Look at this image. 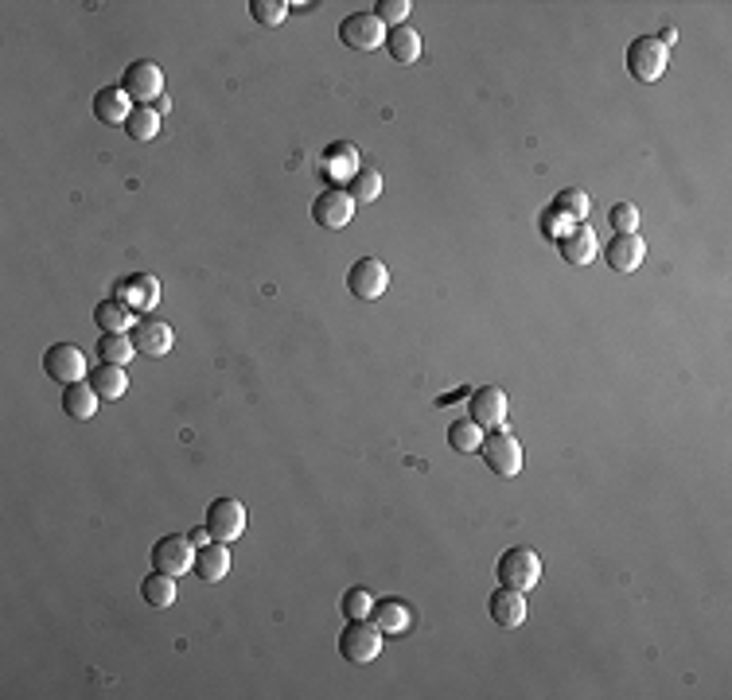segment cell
Masks as SVG:
<instances>
[{
    "mask_svg": "<svg viewBox=\"0 0 732 700\" xmlns=\"http://www.w3.org/2000/svg\"><path fill=\"white\" fill-rule=\"evenodd\" d=\"M374 627L382 630V634H405L409 623H413V611L405 607L402 599L394 595V599H374Z\"/></svg>",
    "mask_w": 732,
    "mask_h": 700,
    "instance_id": "obj_21",
    "label": "cell"
},
{
    "mask_svg": "<svg viewBox=\"0 0 732 700\" xmlns=\"http://www.w3.org/2000/svg\"><path fill=\"white\" fill-rule=\"evenodd\" d=\"M468 417L476 420L483 432H495L507 424V393L499 385H479L468 401Z\"/></svg>",
    "mask_w": 732,
    "mask_h": 700,
    "instance_id": "obj_9",
    "label": "cell"
},
{
    "mask_svg": "<svg viewBox=\"0 0 732 700\" xmlns=\"http://www.w3.org/2000/svg\"><path fill=\"white\" fill-rule=\"evenodd\" d=\"M117 300H125L133 312H148V308H156L160 304V280L148 277V273H133V277H125L117 284V292H113Z\"/></svg>",
    "mask_w": 732,
    "mask_h": 700,
    "instance_id": "obj_14",
    "label": "cell"
},
{
    "mask_svg": "<svg viewBox=\"0 0 732 700\" xmlns=\"http://www.w3.org/2000/svg\"><path fill=\"white\" fill-rule=\"evenodd\" d=\"M409 8H413L409 0H378V4H374V16H378V24L390 32V28H402Z\"/></svg>",
    "mask_w": 732,
    "mask_h": 700,
    "instance_id": "obj_33",
    "label": "cell"
},
{
    "mask_svg": "<svg viewBox=\"0 0 732 700\" xmlns=\"http://www.w3.org/2000/svg\"><path fill=\"white\" fill-rule=\"evenodd\" d=\"M347 195H351L355 203H374V199L382 195V175L374 172V168H359V172L351 175Z\"/></svg>",
    "mask_w": 732,
    "mask_h": 700,
    "instance_id": "obj_31",
    "label": "cell"
},
{
    "mask_svg": "<svg viewBox=\"0 0 732 700\" xmlns=\"http://www.w3.org/2000/svg\"><path fill=\"white\" fill-rule=\"evenodd\" d=\"M448 444H452L456 452H479V444H483V428H479L472 417L452 420V428H448Z\"/></svg>",
    "mask_w": 732,
    "mask_h": 700,
    "instance_id": "obj_29",
    "label": "cell"
},
{
    "mask_svg": "<svg viewBox=\"0 0 732 700\" xmlns=\"http://www.w3.org/2000/svg\"><path fill=\"white\" fill-rule=\"evenodd\" d=\"M569 226H577V222H569L557 207H546V214H542V234H546L549 242H557L561 234H569Z\"/></svg>",
    "mask_w": 732,
    "mask_h": 700,
    "instance_id": "obj_36",
    "label": "cell"
},
{
    "mask_svg": "<svg viewBox=\"0 0 732 700\" xmlns=\"http://www.w3.org/2000/svg\"><path fill=\"white\" fill-rule=\"evenodd\" d=\"M187 537H191V545L199 549V545H207V541H211V529H195V533H187Z\"/></svg>",
    "mask_w": 732,
    "mask_h": 700,
    "instance_id": "obj_38",
    "label": "cell"
},
{
    "mask_svg": "<svg viewBox=\"0 0 732 700\" xmlns=\"http://www.w3.org/2000/svg\"><path fill=\"white\" fill-rule=\"evenodd\" d=\"M553 207L561 210L569 222H588V210H592V199H588V191L581 187H565L557 199H553Z\"/></svg>",
    "mask_w": 732,
    "mask_h": 700,
    "instance_id": "obj_28",
    "label": "cell"
},
{
    "mask_svg": "<svg viewBox=\"0 0 732 700\" xmlns=\"http://www.w3.org/2000/svg\"><path fill=\"white\" fill-rule=\"evenodd\" d=\"M129 335H133V343H137V354H152V358L168 354L172 343H176V331H172L164 319H137V327H133Z\"/></svg>",
    "mask_w": 732,
    "mask_h": 700,
    "instance_id": "obj_15",
    "label": "cell"
},
{
    "mask_svg": "<svg viewBox=\"0 0 732 700\" xmlns=\"http://www.w3.org/2000/svg\"><path fill=\"white\" fill-rule=\"evenodd\" d=\"M94 323L102 327V335H125V331H133L137 327V312L125 304V300H102L98 308H94Z\"/></svg>",
    "mask_w": 732,
    "mask_h": 700,
    "instance_id": "obj_20",
    "label": "cell"
},
{
    "mask_svg": "<svg viewBox=\"0 0 732 700\" xmlns=\"http://www.w3.org/2000/svg\"><path fill=\"white\" fill-rule=\"evenodd\" d=\"M370 611H374V592L370 588H351L343 595V615L347 619H370Z\"/></svg>",
    "mask_w": 732,
    "mask_h": 700,
    "instance_id": "obj_34",
    "label": "cell"
},
{
    "mask_svg": "<svg viewBox=\"0 0 732 700\" xmlns=\"http://www.w3.org/2000/svg\"><path fill=\"white\" fill-rule=\"evenodd\" d=\"M647 261V242L639 234H616L608 245V265L616 273H635L639 265Z\"/></svg>",
    "mask_w": 732,
    "mask_h": 700,
    "instance_id": "obj_18",
    "label": "cell"
},
{
    "mask_svg": "<svg viewBox=\"0 0 732 700\" xmlns=\"http://www.w3.org/2000/svg\"><path fill=\"white\" fill-rule=\"evenodd\" d=\"M250 16H254L261 28H277V24H285L289 4L285 0H250Z\"/></svg>",
    "mask_w": 732,
    "mask_h": 700,
    "instance_id": "obj_32",
    "label": "cell"
},
{
    "mask_svg": "<svg viewBox=\"0 0 732 700\" xmlns=\"http://www.w3.org/2000/svg\"><path fill=\"white\" fill-rule=\"evenodd\" d=\"M487 615L491 623L503 630H518L526 623V592H514V588H495L487 599Z\"/></svg>",
    "mask_w": 732,
    "mask_h": 700,
    "instance_id": "obj_13",
    "label": "cell"
},
{
    "mask_svg": "<svg viewBox=\"0 0 732 700\" xmlns=\"http://www.w3.org/2000/svg\"><path fill=\"white\" fill-rule=\"evenodd\" d=\"M43 370H47V378L63 385L82 382L86 378V354L74 343H55V347L43 350Z\"/></svg>",
    "mask_w": 732,
    "mask_h": 700,
    "instance_id": "obj_10",
    "label": "cell"
},
{
    "mask_svg": "<svg viewBox=\"0 0 732 700\" xmlns=\"http://www.w3.org/2000/svg\"><path fill=\"white\" fill-rule=\"evenodd\" d=\"M125 133L133 140H152L160 133V113H156L152 105H137V109L129 113V121H125Z\"/></svg>",
    "mask_w": 732,
    "mask_h": 700,
    "instance_id": "obj_30",
    "label": "cell"
},
{
    "mask_svg": "<svg viewBox=\"0 0 732 700\" xmlns=\"http://www.w3.org/2000/svg\"><path fill=\"white\" fill-rule=\"evenodd\" d=\"M608 222H612V230H616V234H635V226H639V210H635V203H616V207L608 210Z\"/></svg>",
    "mask_w": 732,
    "mask_h": 700,
    "instance_id": "obj_35",
    "label": "cell"
},
{
    "mask_svg": "<svg viewBox=\"0 0 732 700\" xmlns=\"http://www.w3.org/2000/svg\"><path fill=\"white\" fill-rule=\"evenodd\" d=\"M207 529L215 541H238L246 533V506L238 498H215L207 506Z\"/></svg>",
    "mask_w": 732,
    "mask_h": 700,
    "instance_id": "obj_8",
    "label": "cell"
},
{
    "mask_svg": "<svg viewBox=\"0 0 732 700\" xmlns=\"http://www.w3.org/2000/svg\"><path fill=\"white\" fill-rule=\"evenodd\" d=\"M655 39H659L662 47H666V51H670V47H674V43H678V32H674V28H662V32L655 35Z\"/></svg>",
    "mask_w": 732,
    "mask_h": 700,
    "instance_id": "obj_37",
    "label": "cell"
},
{
    "mask_svg": "<svg viewBox=\"0 0 732 700\" xmlns=\"http://www.w3.org/2000/svg\"><path fill=\"white\" fill-rule=\"evenodd\" d=\"M351 218H355V199H351L343 187H328L324 195H316V203H312V222H316V226H324V230H343Z\"/></svg>",
    "mask_w": 732,
    "mask_h": 700,
    "instance_id": "obj_12",
    "label": "cell"
},
{
    "mask_svg": "<svg viewBox=\"0 0 732 700\" xmlns=\"http://www.w3.org/2000/svg\"><path fill=\"white\" fill-rule=\"evenodd\" d=\"M479 455H483V459H487V467H491L495 475H503V479L522 475V444L514 440L507 428H495L491 436H483Z\"/></svg>",
    "mask_w": 732,
    "mask_h": 700,
    "instance_id": "obj_4",
    "label": "cell"
},
{
    "mask_svg": "<svg viewBox=\"0 0 732 700\" xmlns=\"http://www.w3.org/2000/svg\"><path fill=\"white\" fill-rule=\"evenodd\" d=\"M499 588H514V592H530V588H538V580H542V560L534 549H522V545H514L507 549L503 557H499Z\"/></svg>",
    "mask_w": 732,
    "mask_h": 700,
    "instance_id": "obj_1",
    "label": "cell"
},
{
    "mask_svg": "<svg viewBox=\"0 0 732 700\" xmlns=\"http://www.w3.org/2000/svg\"><path fill=\"white\" fill-rule=\"evenodd\" d=\"M203 584H219L222 576L230 572V549H226V541H207V545H199L195 549V568H191Z\"/></svg>",
    "mask_w": 732,
    "mask_h": 700,
    "instance_id": "obj_19",
    "label": "cell"
},
{
    "mask_svg": "<svg viewBox=\"0 0 732 700\" xmlns=\"http://www.w3.org/2000/svg\"><path fill=\"white\" fill-rule=\"evenodd\" d=\"M168 105H172L168 98H156V102H152V109H156V113H168Z\"/></svg>",
    "mask_w": 732,
    "mask_h": 700,
    "instance_id": "obj_39",
    "label": "cell"
},
{
    "mask_svg": "<svg viewBox=\"0 0 732 700\" xmlns=\"http://www.w3.org/2000/svg\"><path fill=\"white\" fill-rule=\"evenodd\" d=\"M666 59H670V51L655 35H639V39L627 43V70H631L635 82H659Z\"/></svg>",
    "mask_w": 732,
    "mask_h": 700,
    "instance_id": "obj_3",
    "label": "cell"
},
{
    "mask_svg": "<svg viewBox=\"0 0 732 700\" xmlns=\"http://www.w3.org/2000/svg\"><path fill=\"white\" fill-rule=\"evenodd\" d=\"M382 638H386V634L374 627V623H366V619H351L347 630L339 634V654H343V662L366 665L382 654Z\"/></svg>",
    "mask_w": 732,
    "mask_h": 700,
    "instance_id": "obj_2",
    "label": "cell"
},
{
    "mask_svg": "<svg viewBox=\"0 0 732 700\" xmlns=\"http://www.w3.org/2000/svg\"><path fill=\"white\" fill-rule=\"evenodd\" d=\"M133 109H137V102H133L121 86H106V90L94 94V117H98L102 125H125Z\"/></svg>",
    "mask_w": 732,
    "mask_h": 700,
    "instance_id": "obj_16",
    "label": "cell"
},
{
    "mask_svg": "<svg viewBox=\"0 0 732 700\" xmlns=\"http://www.w3.org/2000/svg\"><path fill=\"white\" fill-rule=\"evenodd\" d=\"M121 90L133 98L137 105H148L156 102V98H164V70L156 67V63H129L125 67V78H121Z\"/></svg>",
    "mask_w": 732,
    "mask_h": 700,
    "instance_id": "obj_6",
    "label": "cell"
},
{
    "mask_svg": "<svg viewBox=\"0 0 732 700\" xmlns=\"http://www.w3.org/2000/svg\"><path fill=\"white\" fill-rule=\"evenodd\" d=\"M90 385H94V393H98V397H106V401H117V397H121V393L129 389L125 366H110V362L94 366V370H90Z\"/></svg>",
    "mask_w": 732,
    "mask_h": 700,
    "instance_id": "obj_25",
    "label": "cell"
},
{
    "mask_svg": "<svg viewBox=\"0 0 732 700\" xmlns=\"http://www.w3.org/2000/svg\"><path fill=\"white\" fill-rule=\"evenodd\" d=\"M63 413L74 420H90L98 413V393L90 382H71L63 389Z\"/></svg>",
    "mask_w": 732,
    "mask_h": 700,
    "instance_id": "obj_23",
    "label": "cell"
},
{
    "mask_svg": "<svg viewBox=\"0 0 732 700\" xmlns=\"http://www.w3.org/2000/svg\"><path fill=\"white\" fill-rule=\"evenodd\" d=\"M339 39L351 47V51H374L386 43V28L378 24L374 12H351L343 24H339Z\"/></svg>",
    "mask_w": 732,
    "mask_h": 700,
    "instance_id": "obj_11",
    "label": "cell"
},
{
    "mask_svg": "<svg viewBox=\"0 0 732 700\" xmlns=\"http://www.w3.org/2000/svg\"><path fill=\"white\" fill-rule=\"evenodd\" d=\"M347 288H351L355 300H378L390 288V269L378 257H359L347 273Z\"/></svg>",
    "mask_w": 732,
    "mask_h": 700,
    "instance_id": "obj_7",
    "label": "cell"
},
{
    "mask_svg": "<svg viewBox=\"0 0 732 700\" xmlns=\"http://www.w3.org/2000/svg\"><path fill=\"white\" fill-rule=\"evenodd\" d=\"M355 172H359V152L351 144H331L328 152H324V175H328L335 187L339 183H351Z\"/></svg>",
    "mask_w": 732,
    "mask_h": 700,
    "instance_id": "obj_22",
    "label": "cell"
},
{
    "mask_svg": "<svg viewBox=\"0 0 732 700\" xmlns=\"http://www.w3.org/2000/svg\"><path fill=\"white\" fill-rule=\"evenodd\" d=\"M148 560H152V568H156V572L183 576V572H191V568H195V545H191V537L168 533V537H160V541L152 545Z\"/></svg>",
    "mask_w": 732,
    "mask_h": 700,
    "instance_id": "obj_5",
    "label": "cell"
},
{
    "mask_svg": "<svg viewBox=\"0 0 732 700\" xmlns=\"http://www.w3.org/2000/svg\"><path fill=\"white\" fill-rule=\"evenodd\" d=\"M133 354H137V343H133L129 331H125V335H102V339H98V358L110 362V366L133 362Z\"/></svg>",
    "mask_w": 732,
    "mask_h": 700,
    "instance_id": "obj_27",
    "label": "cell"
},
{
    "mask_svg": "<svg viewBox=\"0 0 732 700\" xmlns=\"http://www.w3.org/2000/svg\"><path fill=\"white\" fill-rule=\"evenodd\" d=\"M557 249L569 265H588L596 257V230L588 222H577V226H569V234L557 238Z\"/></svg>",
    "mask_w": 732,
    "mask_h": 700,
    "instance_id": "obj_17",
    "label": "cell"
},
{
    "mask_svg": "<svg viewBox=\"0 0 732 700\" xmlns=\"http://www.w3.org/2000/svg\"><path fill=\"white\" fill-rule=\"evenodd\" d=\"M386 51H390V59L394 63H402V67H409V63H417L421 59V35L413 32V28H390L386 32Z\"/></svg>",
    "mask_w": 732,
    "mask_h": 700,
    "instance_id": "obj_24",
    "label": "cell"
},
{
    "mask_svg": "<svg viewBox=\"0 0 732 700\" xmlns=\"http://www.w3.org/2000/svg\"><path fill=\"white\" fill-rule=\"evenodd\" d=\"M141 595H145L152 607H172L176 595H180L176 576H168V572H148L145 584H141Z\"/></svg>",
    "mask_w": 732,
    "mask_h": 700,
    "instance_id": "obj_26",
    "label": "cell"
}]
</instances>
